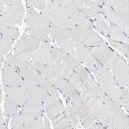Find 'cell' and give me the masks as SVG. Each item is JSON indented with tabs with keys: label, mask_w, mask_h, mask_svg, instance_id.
<instances>
[{
	"label": "cell",
	"mask_w": 129,
	"mask_h": 129,
	"mask_svg": "<svg viewBox=\"0 0 129 129\" xmlns=\"http://www.w3.org/2000/svg\"><path fill=\"white\" fill-rule=\"evenodd\" d=\"M95 57H96L97 60L101 61V63L106 67H111L115 59L112 54L109 52V49L103 47L98 48L96 50V52L95 51Z\"/></svg>",
	"instance_id": "1"
},
{
	"label": "cell",
	"mask_w": 129,
	"mask_h": 129,
	"mask_svg": "<svg viewBox=\"0 0 129 129\" xmlns=\"http://www.w3.org/2000/svg\"><path fill=\"white\" fill-rule=\"evenodd\" d=\"M6 92L10 97V99L18 105H23L24 103L27 102L26 94L20 88H16L15 86H11L6 89Z\"/></svg>",
	"instance_id": "2"
},
{
	"label": "cell",
	"mask_w": 129,
	"mask_h": 129,
	"mask_svg": "<svg viewBox=\"0 0 129 129\" xmlns=\"http://www.w3.org/2000/svg\"><path fill=\"white\" fill-rule=\"evenodd\" d=\"M28 20L35 28H37L44 32H48L50 29L49 25L47 20L43 16H40L38 14L35 12L30 13L28 15Z\"/></svg>",
	"instance_id": "3"
},
{
	"label": "cell",
	"mask_w": 129,
	"mask_h": 129,
	"mask_svg": "<svg viewBox=\"0 0 129 129\" xmlns=\"http://www.w3.org/2000/svg\"><path fill=\"white\" fill-rule=\"evenodd\" d=\"M14 71L13 68L8 66L5 70H3V82H5L6 85H9L11 86H20V80Z\"/></svg>",
	"instance_id": "4"
},
{
	"label": "cell",
	"mask_w": 129,
	"mask_h": 129,
	"mask_svg": "<svg viewBox=\"0 0 129 129\" xmlns=\"http://www.w3.org/2000/svg\"><path fill=\"white\" fill-rule=\"evenodd\" d=\"M82 32V41L86 46L97 45L102 43V40L93 31L89 30H81Z\"/></svg>",
	"instance_id": "5"
},
{
	"label": "cell",
	"mask_w": 129,
	"mask_h": 129,
	"mask_svg": "<svg viewBox=\"0 0 129 129\" xmlns=\"http://www.w3.org/2000/svg\"><path fill=\"white\" fill-rule=\"evenodd\" d=\"M51 33H52V35L54 36V38L61 41L66 40L70 37L71 29L66 28L63 27H60V26H58V25L54 24L52 30H51Z\"/></svg>",
	"instance_id": "6"
},
{
	"label": "cell",
	"mask_w": 129,
	"mask_h": 129,
	"mask_svg": "<svg viewBox=\"0 0 129 129\" xmlns=\"http://www.w3.org/2000/svg\"><path fill=\"white\" fill-rule=\"evenodd\" d=\"M18 108L16 106V102H15L11 99H7L6 100V115L11 116L17 113Z\"/></svg>",
	"instance_id": "7"
},
{
	"label": "cell",
	"mask_w": 129,
	"mask_h": 129,
	"mask_svg": "<svg viewBox=\"0 0 129 129\" xmlns=\"http://www.w3.org/2000/svg\"><path fill=\"white\" fill-rule=\"evenodd\" d=\"M23 41L24 42L25 44H26V46H27V47L28 48L29 50L36 49L39 45V42H38V39H36L33 36L25 35L23 38Z\"/></svg>",
	"instance_id": "8"
},
{
	"label": "cell",
	"mask_w": 129,
	"mask_h": 129,
	"mask_svg": "<svg viewBox=\"0 0 129 129\" xmlns=\"http://www.w3.org/2000/svg\"><path fill=\"white\" fill-rule=\"evenodd\" d=\"M79 59L82 62H86L89 60L91 51L86 47H78V53H77Z\"/></svg>",
	"instance_id": "9"
},
{
	"label": "cell",
	"mask_w": 129,
	"mask_h": 129,
	"mask_svg": "<svg viewBox=\"0 0 129 129\" xmlns=\"http://www.w3.org/2000/svg\"><path fill=\"white\" fill-rule=\"evenodd\" d=\"M30 34L31 35V36L35 37L36 39L38 40H41V41H47L46 40L48 39L47 36L45 35V32L37 28H30Z\"/></svg>",
	"instance_id": "10"
},
{
	"label": "cell",
	"mask_w": 129,
	"mask_h": 129,
	"mask_svg": "<svg viewBox=\"0 0 129 129\" xmlns=\"http://www.w3.org/2000/svg\"><path fill=\"white\" fill-rule=\"evenodd\" d=\"M2 32L5 34L6 38H9L10 39H14L18 37V31L15 28H11V27H4L2 28L1 29Z\"/></svg>",
	"instance_id": "11"
},
{
	"label": "cell",
	"mask_w": 129,
	"mask_h": 129,
	"mask_svg": "<svg viewBox=\"0 0 129 129\" xmlns=\"http://www.w3.org/2000/svg\"><path fill=\"white\" fill-rule=\"evenodd\" d=\"M60 44L62 46V47L67 51V53H69L70 54H73L76 57V55L74 54V51H73V44L72 41L68 40V39H66V40H63V41H60Z\"/></svg>",
	"instance_id": "12"
},
{
	"label": "cell",
	"mask_w": 129,
	"mask_h": 129,
	"mask_svg": "<svg viewBox=\"0 0 129 129\" xmlns=\"http://www.w3.org/2000/svg\"><path fill=\"white\" fill-rule=\"evenodd\" d=\"M12 125L13 128L24 127V118L20 115H16V116L12 118Z\"/></svg>",
	"instance_id": "13"
},
{
	"label": "cell",
	"mask_w": 129,
	"mask_h": 129,
	"mask_svg": "<svg viewBox=\"0 0 129 129\" xmlns=\"http://www.w3.org/2000/svg\"><path fill=\"white\" fill-rule=\"evenodd\" d=\"M12 45V39L9 38H4L1 39V51L2 54H5L9 50Z\"/></svg>",
	"instance_id": "14"
},
{
	"label": "cell",
	"mask_w": 129,
	"mask_h": 129,
	"mask_svg": "<svg viewBox=\"0 0 129 129\" xmlns=\"http://www.w3.org/2000/svg\"><path fill=\"white\" fill-rule=\"evenodd\" d=\"M31 3H33L32 4L33 6H35V7H37L40 9H44L45 4H44V2H43V1H35V2H31Z\"/></svg>",
	"instance_id": "15"
}]
</instances>
